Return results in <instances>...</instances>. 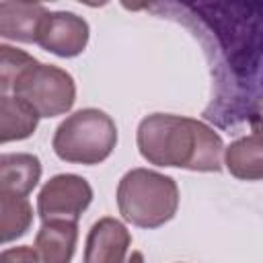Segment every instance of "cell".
I'll return each instance as SVG.
<instances>
[{
	"label": "cell",
	"instance_id": "obj_6",
	"mask_svg": "<svg viewBox=\"0 0 263 263\" xmlns=\"http://www.w3.org/2000/svg\"><path fill=\"white\" fill-rule=\"evenodd\" d=\"M92 201L90 183L72 173H62L51 177L37 195V214L41 222L66 220L78 222L82 212Z\"/></svg>",
	"mask_w": 263,
	"mask_h": 263
},
{
	"label": "cell",
	"instance_id": "obj_5",
	"mask_svg": "<svg viewBox=\"0 0 263 263\" xmlns=\"http://www.w3.org/2000/svg\"><path fill=\"white\" fill-rule=\"evenodd\" d=\"M12 92L25 101L39 117L64 115L76 101V84L70 72L41 62L31 66L14 82Z\"/></svg>",
	"mask_w": 263,
	"mask_h": 263
},
{
	"label": "cell",
	"instance_id": "obj_3",
	"mask_svg": "<svg viewBox=\"0 0 263 263\" xmlns=\"http://www.w3.org/2000/svg\"><path fill=\"white\" fill-rule=\"evenodd\" d=\"M117 208L125 222L152 230L175 218L179 187L168 175L150 168H132L117 185Z\"/></svg>",
	"mask_w": 263,
	"mask_h": 263
},
{
	"label": "cell",
	"instance_id": "obj_8",
	"mask_svg": "<svg viewBox=\"0 0 263 263\" xmlns=\"http://www.w3.org/2000/svg\"><path fill=\"white\" fill-rule=\"evenodd\" d=\"M132 234L117 218H101L92 224L84 245L82 263H125Z\"/></svg>",
	"mask_w": 263,
	"mask_h": 263
},
{
	"label": "cell",
	"instance_id": "obj_10",
	"mask_svg": "<svg viewBox=\"0 0 263 263\" xmlns=\"http://www.w3.org/2000/svg\"><path fill=\"white\" fill-rule=\"evenodd\" d=\"M78 242V222H43L35 236V253L41 263H70Z\"/></svg>",
	"mask_w": 263,
	"mask_h": 263
},
{
	"label": "cell",
	"instance_id": "obj_2",
	"mask_svg": "<svg viewBox=\"0 0 263 263\" xmlns=\"http://www.w3.org/2000/svg\"><path fill=\"white\" fill-rule=\"evenodd\" d=\"M212 31L236 80H251L263 62V4H183Z\"/></svg>",
	"mask_w": 263,
	"mask_h": 263
},
{
	"label": "cell",
	"instance_id": "obj_7",
	"mask_svg": "<svg viewBox=\"0 0 263 263\" xmlns=\"http://www.w3.org/2000/svg\"><path fill=\"white\" fill-rule=\"evenodd\" d=\"M88 23L66 10L47 12L39 27L37 45L60 58H76L86 49L88 43Z\"/></svg>",
	"mask_w": 263,
	"mask_h": 263
},
{
	"label": "cell",
	"instance_id": "obj_4",
	"mask_svg": "<svg viewBox=\"0 0 263 263\" xmlns=\"http://www.w3.org/2000/svg\"><path fill=\"white\" fill-rule=\"evenodd\" d=\"M117 144V125L101 109L88 107L68 115L55 129L51 148L64 162L99 164Z\"/></svg>",
	"mask_w": 263,
	"mask_h": 263
},
{
	"label": "cell",
	"instance_id": "obj_17",
	"mask_svg": "<svg viewBox=\"0 0 263 263\" xmlns=\"http://www.w3.org/2000/svg\"><path fill=\"white\" fill-rule=\"evenodd\" d=\"M247 119H249L251 132H255V136H261L263 138V95H259L255 99V103L249 107Z\"/></svg>",
	"mask_w": 263,
	"mask_h": 263
},
{
	"label": "cell",
	"instance_id": "obj_1",
	"mask_svg": "<svg viewBox=\"0 0 263 263\" xmlns=\"http://www.w3.org/2000/svg\"><path fill=\"white\" fill-rule=\"evenodd\" d=\"M144 160L156 166H177L197 173H218L222 168L224 142L203 121L171 113L144 117L136 134Z\"/></svg>",
	"mask_w": 263,
	"mask_h": 263
},
{
	"label": "cell",
	"instance_id": "obj_14",
	"mask_svg": "<svg viewBox=\"0 0 263 263\" xmlns=\"http://www.w3.org/2000/svg\"><path fill=\"white\" fill-rule=\"evenodd\" d=\"M33 222V208L27 197L0 191V240L10 242L27 234Z\"/></svg>",
	"mask_w": 263,
	"mask_h": 263
},
{
	"label": "cell",
	"instance_id": "obj_16",
	"mask_svg": "<svg viewBox=\"0 0 263 263\" xmlns=\"http://www.w3.org/2000/svg\"><path fill=\"white\" fill-rule=\"evenodd\" d=\"M0 263H41L33 247H10L0 253Z\"/></svg>",
	"mask_w": 263,
	"mask_h": 263
},
{
	"label": "cell",
	"instance_id": "obj_11",
	"mask_svg": "<svg viewBox=\"0 0 263 263\" xmlns=\"http://www.w3.org/2000/svg\"><path fill=\"white\" fill-rule=\"evenodd\" d=\"M41 179V160L29 152H6L0 156V191L27 197Z\"/></svg>",
	"mask_w": 263,
	"mask_h": 263
},
{
	"label": "cell",
	"instance_id": "obj_9",
	"mask_svg": "<svg viewBox=\"0 0 263 263\" xmlns=\"http://www.w3.org/2000/svg\"><path fill=\"white\" fill-rule=\"evenodd\" d=\"M47 8L39 2H0V35L10 41L37 43L39 27L47 16Z\"/></svg>",
	"mask_w": 263,
	"mask_h": 263
},
{
	"label": "cell",
	"instance_id": "obj_13",
	"mask_svg": "<svg viewBox=\"0 0 263 263\" xmlns=\"http://www.w3.org/2000/svg\"><path fill=\"white\" fill-rule=\"evenodd\" d=\"M39 115L18 97H0V142L8 144L14 140H25L37 129Z\"/></svg>",
	"mask_w": 263,
	"mask_h": 263
},
{
	"label": "cell",
	"instance_id": "obj_12",
	"mask_svg": "<svg viewBox=\"0 0 263 263\" xmlns=\"http://www.w3.org/2000/svg\"><path fill=\"white\" fill-rule=\"evenodd\" d=\"M224 164L228 173L240 181H261L263 179V138L245 136L234 140L224 150Z\"/></svg>",
	"mask_w": 263,
	"mask_h": 263
},
{
	"label": "cell",
	"instance_id": "obj_18",
	"mask_svg": "<svg viewBox=\"0 0 263 263\" xmlns=\"http://www.w3.org/2000/svg\"><path fill=\"white\" fill-rule=\"evenodd\" d=\"M125 263H144V255H142L140 251H132Z\"/></svg>",
	"mask_w": 263,
	"mask_h": 263
},
{
	"label": "cell",
	"instance_id": "obj_15",
	"mask_svg": "<svg viewBox=\"0 0 263 263\" xmlns=\"http://www.w3.org/2000/svg\"><path fill=\"white\" fill-rule=\"evenodd\" d=\"M35 64L37 60L29 55L27 51L2 43L0 45V90L2 95H8L14 88V82Z\"/></svg>",
	"mask_w": 263,
	"mask_h": 263
}]
</instances>
